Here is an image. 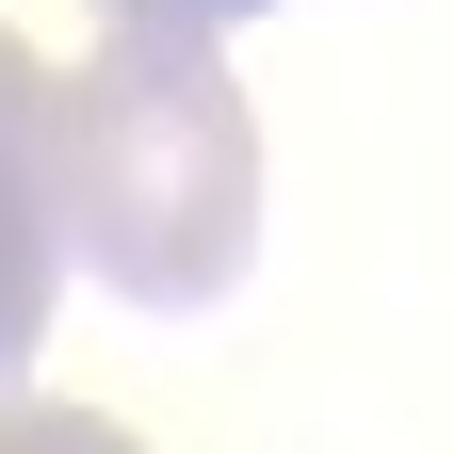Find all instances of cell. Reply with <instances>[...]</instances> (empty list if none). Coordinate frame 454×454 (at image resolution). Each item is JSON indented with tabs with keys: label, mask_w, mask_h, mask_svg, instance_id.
<instances>
[{
	"label": "cell",
	"mask_w": 454,
	"mask_h": 454,
	"mask_svg": "<svg viewBox=\"0 0 454 454\" xmlns=\"http://www.w3.org/2000/svg\"><path fill=\"white\" fill-rule=\"evenodd\" d=\"M66 260L130 309H227L260 260V114L195 33H98L66 66Z\"/></svg>",
	"instance_id": "cell-1"
},
{
	"label": "cell",
	"mask_w": 454,
	"mask_h": 454,
	"mask_svg": "<svg viewBox=\"0 0 454 454\" xmlns=\"http://www.w3.org/2000/svg\"><path fill=\"white\" fill-rule=\"evenodd\" d=\"M0 454H146V438L98 422V406H17V389H0Z\"/></svg>",
	"instance_id": "cell-3"
},
{
	"label": "cell",
	"mask_w": 454,
	"mask_h": 454,
	"mask_svg": "<svg viewBox=\"0 0 454 454\" xmlns=\"http://www.w3.org/2000/svg\"><path fill=\"white\" fill-rule=\"evenodd\" d=\"M66 66L33 33H0V389L33 373L49 309H66Z\"/></svg>",
	"instance_id": "cell-2"
},
{
	"label": "cell",
	"mask_w": 454,
	"mask_h": 454,
	"mask_svg": "<svg viewBox=\"0 0 454 454\" xmlns=\"http://www.w3.org/2000/svg\"><path fill=\"white\" fill-rule=\"evenodd\" d=\"M98 17H114V33H195V49H211V33L276 17V0H98Z\"/></svg>",
	"instance_id": "cell-4"
}]
</instances>
